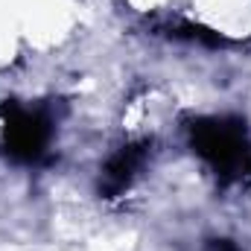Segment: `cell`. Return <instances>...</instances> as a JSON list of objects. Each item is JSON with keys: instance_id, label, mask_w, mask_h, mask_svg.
Wrapping results in <instances>:
<instances>
[{"instance_id": "obj_1", "label": "cell", "mask_w": 251, "mask_h": 251, "mask_svg": "<svg viewBox=\"0 0 251 251\" xmlns=\"http://www.w3.org/2000/svg\"><path fill=\"white\" fill-rule=\"evenodd\" d=\"M193 143L222 173L251 170V149H246V143H243V128L240 126H228L225 120L199 123L193 128Z\"/></svg>"}, {"instance_id": "obj_2", "label": "cell", "mask_w": 251, "mask_h": 251, "mask_svg": "<svg viewBox=\"0 0 251 251\" xmlns=\"http://www.w3.org/2000/svg\"><path fill=\"white\" fill-rule=\"evenodd\" d=\"M6 140H9V149H12L15 158L32 161V158L41 155V149L47 143V123L35 114L15 111L6 120Z\"/></svg>"}, {"instance_id": "obj_3", "label": "cell", "mask_w": 251, "mask_h": 251, "mask_svg": "<svg viewBox=\"0 0 251 251\" xmlns=\"http://www.w3.org/2000/svg\"><path fill=\"white\" fill-rule=\"evenodd\" d=\"M140 155H143L140 149H123L120 155L111 158V164L105 167V181H108L111 193H117V190H123L128 184V178L134 176V170L140 164Z\"/></svg>"}, {"instance_id": "obj_4", "label": "cell", "mask_w": 251, "mask_h": 251, "mask_svg": "<svg viewBox=\"0 0 251 251\" xmlns=\"http://www.w3.org/2000/svg\"><path fill=\"white\" fill-rule=\"evenodd\" d=\"M207 251H240L234 243H228V240H213L210 246H207Z\"/></svg>"}]
</instances>
